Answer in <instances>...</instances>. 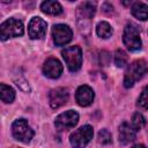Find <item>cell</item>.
<instances>
[{
    "mask_svg": "<svg viewBox=\"0 0 148 148\" xmlns=\"http://www.w3.org/2000/svg\"><path fill=\"white\" fill-rule=\"evenodd\" d=\"M148 71V65L145 60H135L133 61L126 69L124 76V86L126 88H131L134 86L136 81H139Z\"/></svg>",
    "mask_w": 148,
    "mask_h": 148,
    "instance_id": "6da1fadb",
    "label": "cell"
},
{
    "mask_svg": "<svg viewBox=\"0 0 148 148\" xmlns=\"http://www.w3.org/2000/svg\"><path fill=\"white\" fill-rule=\"evenodd\" d=\"M62 58L71 72H76L82 65V51L79 46H68L61 52Z\"/></svg>",
    "mask_w": 148,
    "mask_h": 148,
    "instance_id": "7a4b0ae2",
    "label": "cell"
},
{
    "mask_svg": "<svg viewBox=\"0 0 148 148\" xmlns=\"http://www.w3.org/2000/svg\"><path fill=\"white\" fill-rule=\"evenodd\" d=\"M23 23L17 18H9L0 25V37L2 40L23 35Z\"/></svg>",
    "mask_w": 148,
    "mask_h": 148,
    "instance_id": "3957f363",
    "label": "cell"
},
{
    "mask_svg": "<svg viewBox=\"0 0 148 148\" xmlns=\"http://www.w3.org/2000/svg\"><path fill=\"white\" fill-rule=\"evenodd\" d=\"M94 131L90 125H84L71 134L69 141L73 148H84L92 139Z\"/></svg>",
    "mask_w": 148,
    "mask_h": 148,
    "instance_id": "277c9868",
    "label": "cell"
},
{
    "mask_svg": "<svg viewBox=\"0 0 148 148\" xmlns=\"http://www.w3.org/2000/svg\"><path fill=\"white\" fill-rule=\"evenodd\" d=\"M123 40L128 50H131V51L140 50L141 49V38H140L139 28L133 23L126 24V27L124 29Z\"/></svg>",
    "mask_w": 148,
    "mask_h": 148,
    "instance_id": "5b68a950",
    "label": "cell"
},
{
    "mask_svg": "<svg viewBox=\"0 0 148 148\" xmlns=\"http://www.w3.org/2000/svg\"><path fill=\"white\" fill-rule=\"evenodd\" d=\"M12 133L13 136L24 143H28L34 138V131L28 125V121L25 119H17L12 125Z\"/></svg>",
    "mask_w": 148,
    "mask_h": 148,
    "instance_id": "8992f818",
    "label": "cell"
},
{
    "mask_svg": "<svg viewBox=\"0 0 148 148\" xmlns=\"http://www.w3.org/2000/svg\"><path fill=\"white\" fill-rule=\"evenodd\" d=\"M79 121V114L77 112L73 111V110H68L66 112L60 113L56 120H54V125L59 131H66L69 130L72 127H74Z\"/></svg>",
    "mask_w": 148,
    "mask_h": 148,
    "instance_id": "52a82bcc",
    "label": "cell"
},
{
    "mask_svg": "<svg viewBox=\"0 0 148 148\" xmlns=\"http://www.w3.org/2000/svg\"><path fill=\"white\" fill-rule=\"evenodd\" d=\"M73 32L71 28L66 24H56L52 28V37L53 42L58 46H62L71 42Z\"/></svg>",
    "mask_w": 148,
    "mask_h": 148,
    "instance_id": "ba28073f",
    "label": "cell"
},
{
    "mask_svg": "<svg viewBox=\"0 0 148 148\" xmlns=\"http://www.w3.org/2000/svg\"><path fill=\"white\" fill-rule=\"evenodd\" d=\"M46 27H47V24L43 18H40L38 16L32 17L28 25V32H29L30 38L39 39V38L44 37L46 34Z\"/></svg>",
    "mask_w": 148,
    "mask_h": 148,
    "instance_id": "9c48e42d",
    "label": "cell"
},
{
    "mask_svg": "<svg viewBox=\"0 0 148 148\" xmlns=\"http://www.w3.org/2000/svg\"><path fill=\"white\" fill-rule=\"evenodd\" d=\"M68 90L66 88H56L52 89L49 94V103L52 109H58L67 103L68 101Z\"/></svg>",
    "mask_w": 148,
    "mask_h": 148,
    "instance_id": "30bf717a",
    "label": "cell"
},
{
    "mask_svg": "<svg viewBox=\"0 0 148 148\" xmlns=\"http://www.w3.org/2000/svg\"><path fill=\"white\" fill-rule=\"evenodd\" d=\"M43 73L50 79H58L62 73V65L56 58H50L43 66Z\"/></svg>",
    "mask_w": 148,
    "mask_h": 148,
    "instance_id": "8fae6325",
    "label": "cell"
},
{
    "mask_svg": "<svg viewBox=\"0 0 148 148\" xmlns=\"http://www.w3.org/2000/svg\"><path fill=\"white\" fill-rule=\"evenodd\" d=\"M94 90L89 86H80L75 94V99L81 106H88L94 101Z\"/></svg>",
    "mask_w": 148,
    "mask_h": 148,
    "instance_id": "7c38bea8",
    "label": "cell"
},
{
    "mask_svg": "<svg viewBox=\"0 0 148 148\" xmlns=\"http://www.w3.org/2000/svg\"><path fill=\"white\" fill-rule=\"evenodd\" d=\"M135 133L136 131L132 127V125L124 121L119 126V142L121 145H127L132 142L135 139Z\"/></svg>",
    "mask_w": 148,
    "mask_h": 148,
    "instance_id": "4fadbf2b",
    "label": "cell"
},
{
    "mask_svg": "<svg viewBox=\"0 0 148 148\" xmlns=\"http://www.w3.org/2000/svg\"><path fill=\"white\" fill-rule=\"evenodd\" d=\"M96 12V3L91 1L82 2L77 7V17L80 20H90Z\"/></svg>",
    "mask_w": 148,
    "mask_h": 148,
    "instance_id": "5bb4252c",
    "label": "cell"
},
{
    "mask_svg": "<svg viewBox=\"0 0 148 148\" xmlns=\"http://www.w3.org/2000/svg\"><path fill=\"white\" fill-rule=\"evenodd\" d=\"M40 9L49 15H59L62 12L61 5L58 1H44L40 5Z\"/></svg>",
    "mask_w": 148,
    "mask_h": 148,
    "instance_id": "9a60e30c",
    "label": "cell"
},
{
    "mask_svg": "<svg viewBox=\"0 0 148 148\" xmlns=\"http://www.w3.org/2000/svg\"><path fill=\"white\" fill-rule=\"evenodd\" d=\"M132 14L141 21L148 20V6L143 2H135L132 6Z\"/></svg>",
    "mask_w": 148,
    "mask_h": 148,
    "instance_id": "2e32d148",
    "label": "cell"
},
{
    "mask_svg": "<svg viewBox=\"0 0 148 148\" xmlns=\"http://www.w3.org/2000/svg\"><path fill=\"white\" fill-rule=\"evenodd\" d=\"M0 92H1V99L5 103H12L15 98V91L12 87L1 83L0 84Z\"/></svg>",
    "mask_w": 148,
    "mask_h": 148,
    "instance_id": "e0dca14e",
    "label": "cell"
},
{
    "mask_svg": "<svg viewBox=\"0 0 148 148\" xmlns=\"http://www.w3.org/2000/svg\"><path fill=\"white\" fill-rule=\"evenodd\" d=\"M96 32L101 38H109L112 35V28L108 22H99L96 27Z\"/></svg>",
    "mask_w": 148,
    "mask_h": 148,
    "instance_id": "ac0fdd59",
    "label": "cell"
},
{
    "mask_svg": "<svg viewBox=\"0 0 148 148\" xmlns=\"http://www.w3.org/2000/svg\"><path fill=\"white\" fill-rule=\"evenodd\" d=\"M114 64L118 67H124L127 64V54L123 50H117L114 53Z\"/></svg>",
    "mask_w": 148,
    "mask_h": 148,
    "instance_id": "d6986e66",
    "label": "cell"
},
{
    "mask_svg": "<svg viewBox=\"0 0 148 148\" xmlns=\"http://www.w3.org/2000/svg\"><path fill=\"white\" fill-rule=\"evenodd\" d=\"M145 123H146V120H145V118H143V116H142L141 113L135 112V113L133 114L131 125H132V127H133L135 131L141 130V128H142V126L145 125Z\"/></svg>",
    "mask_w": 148,
    "mask_h": 148,
    "instance_id": "ffe728a7",
    "label": "cell"
},
{
    "mask_svg": "<svg viewBox=\"0 0 148 148\" xmlns=\"http://www.w3.org/2000/svg\"><path fill=\"white\" fill-rule=\"evenodd\" d=\"M138 104L143 109H148V86H146L143 88V90L141 91V95L139 97Z\"/></svg>",
    "mask_w": 148,
    "mask_h": 148,
    "instance_id": "44dd1931",
    "label": "cell"
},
{
    "mask_svg": "<svg viewBox=\"0 0 148 148\" xmlns=\"http://www.w3.org/2000/svg\"><path fill=\"white\" fill-rule=\"evenodd\" d=\"M98 140H99L101 143L108 145V143L111 142V134L109 133L108 130H102V131H99V133H98Z\"/></svg>",
    "mask_w": 148,
    "mask_h": 148,
    "instance_id": "7402d4cb",
    "label": "cell"
},
{
    "mask_svg": "<svg viewBox=\"0 0 148 148\" xmlns=\"http://www.w3.org/2000/svg\"><path fill=\"white\" fill-rule=\"evenodd\" d=\"M103 10L104 12H112V6L110 3H104L103 5Z\"/></svg>",
    "mask_w": 148,
    "mask_h": 148,
    "instance_id": "603a6c76",
    "label": "cell"
},
{
    "mask_svg": "<svg viewBox=\"0 0 148 148\" xmlns=\"http://www.w3.org/2000/svg\"><path fill=\"white\" fill-rule=\"evenodd\" d=\"M132 148H147V147H146V146H143V145H140V143H139V145H135V146H133Z\"/></svg>",
    "mask_w": 148,
    "mask_h": 148,
    "instance_id": "cb8c5ba5",
    "label": "cell"
}]
</instances>
